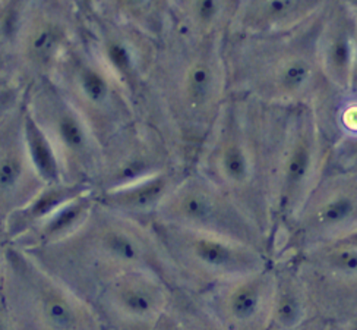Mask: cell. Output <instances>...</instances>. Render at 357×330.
<instances>
[{
    "mask_svg": "<svg viewBox=\"0 0 357 330\" xmlns=\"http://www.w3.org/2000/svg\"><path fill=\"white\" fill-rule=\"evenodd\" d=\"M287 109L233 93L193 163L274 243V196Z\"/></svg>",
    "mask_w": 357,
    "mask_h": 330,
    "instance_id": "obj_1",
    "label": "cell"
},
{
    "mask_svg": "<svg viewBox=\"0 0 357 330\" xmlns=\"http://www.w3.org/2000/svg\"><path fill=\"white\" fill-rule=\"evenodd\" d=\"M25 252L91 306L112 279L129 270H150L174 288L150 224L117 215L97 200L85 223L72 236Z\"/></svg>",
    "mask_w": 357,
    "mask_h": 330,
    "instance_id": "obj_2",
    "label": "cell"
},
{
    "mask_svg": "<svg viewBox=\"0 0 357 330\" xmlns=\"http://www.w3.org/2000/svg\"><path fill=\"white\" fill-rule=\"evenodd\" d=\"M322 17L296 31L271 37H237L231 52L236 93L270 106L315 104L325 82L317 57Z\"/></svg>",
    "mask_w": 357,
    "mask_h": 330,
    "instance_id": "obj_3",
    "label": "cell"
},
{
    "mask_svg": "<svg viewBox=\"0 0 357 330\" xmlns=\"http://www.w3.org/2000/svg\"><path fill=\"white\" fill-rule=\"evenodd\" d=\"M227 62L218 38L198 40L178 69L167 99L172 137L190 169L227 100Z\"/></svg>",
    "mask_w": 357,
    "mask_h": 330,
    "instance_id": "obj_4",
    "label": "cell"
},
{
    "mask_svg": "<svg viewBox=\"0 0 357 330\" xmlns=\"http://www.w3.org/2000/svg\"><path fill=\"white\" fill-rule=\"evenodd\" d=\"M3 294L13 330H106L91 304L10 243Z\"/></svg>",
    "mask_w": 357,
    "mask_h": 330,
    "instance_id": "obj_5",
    "label": "cell"
},
{
    "mask_svg": "<svg viewBox=\"0 0 357 330\" xmlns=\"http://www.w3.org/2000/svg\"><path fill=\"white\" fill-rule=\"evenodd\" d=\"M174 288L202 294L273 263L265 252L210 234L154 220L151 224Z\"/></svg>",
    "mask_w": 357,
    "mask_h": 330,
    "instance_id": "obj_6",
    "label": "cell"
},
{
    "mask_svg": "<svg viewBox=\"0 0 357 330\" xmlns=\"http://www.w3.org/2000/svg\"><path fill=\"white\" fill-rule=\"evenodd\" d=\"M154 220L233 239L265 252L274 260L273 239L229 194L193 168L186 171L172 189Z\"/></svg>",
    "mask_w": 357,
    "mask_h": 330,
    "instance_id": "obj_7",
    "label": "cell"
},
{
    "mask_svg": "<svg viewBox=\"0 0 357 330\" xmlns=\"http://www.w3.org/2000/svg\"><path fill=\"white\" fill-rule=\"evenodd\" d=\"M357 231V168L328 162L301 212L275 243L274 259L334 245Z\"/></svg>",
    "mask_w": 357,
    "mask_h": 330,
    "instance_id": "obj_8",
    "label": "cell"
},
{
    "mask_svg": "<svg viewBox=\"0 0 357 330\" xmlns=\"http://www.w3.org/2000/svg\"><path fill=\"white\" fill-rule=\"evenodd\" d=\"M330 162V150L321 131L314 104H296L287 109L275 196L274 248L277 239L301 212Z\"/></svg>",
    "mask_w": 357,
    "mask_h": 330,
    "instance_id": "obj_9",
    "label": "cell"
},
{
    "mask_svg": "<svg viewBox=\"0 0 357 330\" xmlns=\"http://www.w3.org/2000/svg\"><path fill=\"white\" fill-rule=\"evenodd\" d=\"M24 101L57 148L65 181L97 191L106 171L101 145L82 115L53 78L40 77L24 94Z\"/></svg>",
    "mask_w": 357,
    "mask_h": 330,
    "instance_id": "obj_10",
    "label": "cell"
},
{
    "mask_svg": "<svg viewBox=\"0 0 357 330\" xmlns=\"http://www.w3.org/2000/svg\"><path fill=\"white\" fill-rule=\"evenodd\" d=\"M314 317L357 326V248L334 244L289 256Z\"/></svg>",
    "mask_w": 357,
    "mask_h": 330,
    "instance_id": "obj_11",
    "label": "cell"
},
{
    "mask_svg": "<svg viewBox=\"0 0 357 330\" xmlns=\"http://www.w3.org/2000/svg\"><path fill=\"white\" fill-rule=\"evenodd\" d=\"M173 289L165 278L150 270H129L97 294L93 307L107 330H153Z\"/></svg>",
    "mask_w": 357,
    "mask_h": 330,
    "instance_id": "obj_12",
    "label": "cell"
},
{
    "mask_svg": "<svg viewBox=\"0 0 357 330\" xmlns=\"http://www.w3.org/2000/svg\"><path fill=\"white\" fill-rule=\"evenodd\" d=\"M275 291L274 264L199 294L201 303L225 330H266ZM197 295V294H195Z\"/></svg>",
    "mask_w": 357,
    "mask_h": 330,
    "instance_id": "obj_13",
    "label": "cell"
},
{
    "mask_svg": "<svg viewBox=\"0 0 357 330\" xmlns=\"http://www.w3.org/2000/svg\"><path fill=\"white\" fill-rule=\"evenodd\" d=\"M22 106L24 101L0 127V231L9 216L18 212L46 185L26 155Z\"/></svg>",
    "mask_w": 357,
    "mask_h": 330,
    "instance_id": "obj_14",
    "label": "cell"
},
{
    "mask_svg": "<svg viewBox=\"0 0 357 330\" xmlns=\"http://www.w3.org/2000/svg\"><path fill=\"white\" fill-rule=\"evenodd\" d=\"M326 0H246L231 29L236 37L287 34L317 18Z\"/></svg>",
    "mask_w": 357,
    "mask_h": 330,
    "instance_id": "obj_15",
    "label": "cell"
},
{
    "mask_svg": "<svg viewBox=\"0 0 357 330\" xmlns=\"http://www.w3.org/2000/svg\"><path fill=\"white\" fill-rule=\"evenodd\" d=\"M186 168H169L133 181L96 191L98 204L144 224L154 222L158 208L186 173Z\"/></svg>",
    "mask_w": 357,
    "mask_h": 330,
    "instance_id": "obj_16",
    "label": "cell"
},
{
    "mask_svg": "<svg viewBox=\"0 0 357 330\" xmlns=\"http://www.w3.org/2000/svg\"><path fill=\"white\" fill-rule=\"evenodd\" d=\"M357 24L349 8L333 9L321 18L317 57L322 78L338 93H347L356 50Z\"/></svg>",
    "mask_w": 357,
    "mask_h": 330,
    "instance_id": "obj_17",
    "label": "cell"
},
{
    "mask_svg": "<svg viewBox=\"0 0 357 330\" xmlns=\"http://www.w3.org/2000/svg\"><path fill=\"white\" fill-rule=\"evenodd\" d=\"M24 61L38 77H50L72 44L68 25L50 15H28L17 36Z\"/></svg>",
    "mask_w": 357,
    "mask_h": 330,
    "instance_id": "obj_18",
    "label": "cell"
},
{
    "mask_svg": "<svg viewBox=\"0 0 357 330\" xmlns=\"http://www.w3.org/2000/svg\"><path fill=\"white\" fill-rule=\"evenodd\" d=\"M275 291L271 324L268 329L293 330L314 319L309 296L294 261L289 256L273 260Z\"/></svg>",
    "mask_w": 357,
    "mask_h": 330,
    "instance_id": "obj_19",
    "label": "cell"
},
{
    "mask_svg": "<svg viewBox=\"0 0 357 330\" xmlns=\"http://www.w3.org/2000/svg\"><path fill=\"white\" fill-rule=\"evenodd\" d=\"M94 206L96 191H88L56 210L52 216L10 244L24 251H34L62 243L82 227Z\"/></svg>",
    "mask_w": 357,
    "mask_h": 330,
    "instance_id": "obj_20",
    "label": "cell"
},
{
    "mask_svg": "<svg viewBox=\"0 0 357 330\" xmlns=\"http://www.w3.org/2000/svg\"><path fill=\"white\" fill-rule=\"evenodd\" d=\"M88 191L94 189L68 181L46 184L22 208L9 216L2 229L6 239L9 243H13L15 239H18L36 228L44 219L52 216L56 210Z\"/></svg>",
    "mask_w": 357,
    "mask_h": 330,
    "instance_id": "obj_21",
    "label": "cell"
},
{
    "mask_svg": "<svg viewBox=\"0 0 357 330\" xmlns=\"http://www.w3.org/2000/svg\"><path fill=\"white\" fill-rule=\"evenodd\" d=\"M22 135L29 162L44 184H54L65 181L63 164L49 135L29 113L28 108L22 106Z\"/></svg>",
    "mask_w": 357,
    "mask_h": 330,
    "instance_id": "obj_22",
    "label": "cell"
},
{
    "mask_svg": "<svg viewBox=\"0 0 357 330\" xmlns=\"http://www.w3.org/2000/svg\"><path fill=\"white\" fill-rule=\"evenodd\" d=\"M153 330H225L198 295L174 288L172 299Z\"/></svg>",
    "mask_w": 357,
    "mask_h": 330,
    "instance_id": "obj_23",
    "label": "cell"
},
{
    "mask_svg": "<svg viewBox=\"0 0 357 330\" xmlns=\"http://www.w3.org/2000/svg\"><path fill=\"white\" fill-rule=\"evenodd\" d=\"M186 27L197 40L218 38L225 28V0H188L185 5Z\"/></svg>",
    "mask_w": 357,
    "mask_h": 330,
    "instance_id": "obj_24",
    "label": "cell"
},
{
    "mask_svg": "<svg viewBox=\"0 0 357 330\" xmlns=\"http://www.w3.org/2000/svg\"><path fill=\"white\" fill-rule=\"evenodd\" d=\"M100 56L114 73V77L126 88V92L133 89L138 78V68L137 59L133 56L129 44L117 37L104 40Z\"/></svg>",
    "mask_w": 357,
    "mask_h": 330,
    "instance_id": "obj_25",
    "label": "cell"
},
{
    "mask_svg": "<svg viewBox=\"0 0 357 330\" xmlns=\"http://www.w3.org/2000/svg\"><path fill=\"white\" fill-rule=\"evenodd\" d=\"M126 18L141 24V27L154 29L158 13V0H116Z\"/></svg>",
    "mask_w": 357,
    "mask_h": 330,
    "instance_id": "obj_26",
    "label": "cell"
},
{
    "mask_svg": "<svg viewBox=\"0 0 357 330\" xmlns=\"http://www.w3.org/2000/svg\"><path fill=\"white\" fill-rule=\"evenodd\" d=\"M24 94L25 93H22L18 87H13L10 84L0 88V127L21 106L24 101Z\"/></svg>",
    "mask_w": 357,
    "mask_h": 330,
    "instance_id": "obj_27",
    "label": "cell"
},
{
    "mask_svg": "<svg viewBox=\"0 0 357 330\" xmlns=\"http://www.w3.org/2000/svg\"><path fill=\"white\" fill-rule=\"evenodd\" d=\"M0 330H13L10 311H9V307L6 303L3 289L0 291Z\"/></svg>",
    "mask_w": 357,
    "mask_h": 330,
    "instance_id": "obj_28",
    "label": "cell"
},
{
    "mask_svg": "<svg viewBox=\"0 0 357 330\" xmlns=\"http://www.w3.org/2000/svg\"><path fill=\"white\" fill-rule=\"evenodd\" d=\"M9 241L6 239L5 234L0 231V291L3 289L5 283V273H6V252H8Z\"/></svg>",
    "mask_w": 357,
    "mask_h": 330,
    "instance_id": "obj_29",
    "label": "cell"
},
{
    "mask_svg": "<svg viewBox=\"0 0 357 330\" xmlns=\"http://www.w3.org/2000/svg\"><path fill=\"white\" fill-rule=\"evenodd\" d=\"M347 94L357 96V40H356V50H354V59L351 66V75H350V87Z\"/></svg>",
    "mask_w": 357,
    "mask_h": 330,
    "instance_id": "obj_30",
    "label": "cell"
},
{
    "mask_svg": "<svg viewBox=\"0 0 357 330\" xmlns=\"http://www.w3.org/2000/svg\"><path fill=\"white\" fill-rule=\"evenodd\" d=\"M354 326L343 323V322H335V320H324L321 330H353Z\"/></svg>",
    "mask_w": 357,
    "mask_h": 330,
    "instance_id": "obj_31",
    "label": "cell"
},
{
    "mask_svg": "<svg viewBox=\"0 0 357 330\" xmlns=\"http://www.w3.org/2000/svg\"><path fill=\"white\" fill-rule=\"evenodd\" d=\"M322 322H324V320L314 317L312 320H309L306 324H303V326H301V327H297V329H293V330H321ZM266 330H277V329H266Z\"/></svg>",
    "mask_w": 357,
    "mask_h": 330,
    "instance_id": "obj_32",
    "label": "cell"
},
{
    "mask_svg": "<svg viewBox=\"0 0 357 330\" xmlns=\"http://www.w3.org/2000/svg\"><path fill=\"white\" fill-rule=\"evenodd\" d=\"M72 3L82 12H91L93 8V0H72Z\"/></svg>",
    "mask_w": 357,
    "mask_h": 330,
    "instance_id": "obj_33",
    "label": "cell"
},
{
    "mask_svg": "<svg viewBox=\"0 0 357 330\" xmlns=\"http://www.w3.org/2000/svg\"><path fill=\"white\" fill-rule=\"evenodd\" d=\"M337 244L357 248V231H354L351 235H349L347 238H344V239H343V241H340V243H337Z\"/></svg>",
    "mask_w": 357,
    "mask_h": 330,
    "instance_id": "obj_34",
    "label": "cell"
},
{
    "mask_svg": "<svg viewBox=\"0 0 357 330\" xmlns=\"http://www.w3.org/2000/svg\"><path fill=\"white\" fill-rule=\"evenodd\" d=\"M349 10H350V13L353 15V18H354V21H356V24H357V0H349Z\"/></svg>",
    "mask_w": 357,
    "mask_h": 330,
    "instance_id": "obj_35",
    "label": "cell"
},
{
    "mask_svg": "<svg viewBox=\"0 0 357 330\" xmlns=\"http://www.w3.org/2000/svg\"><path fill=\"white\" fill-rule=\"evenodd\" d=\"M6 85H9V82L6 80H3V78H0V88H3Z\"/></svg>",
    "mask_w": 357,
    "mask_h": 330,
    "instance_id": "obj_36",
    "label": "cell"
},
{
    "mask_svg": "<svg viewBox=\"0 0 357 330\" xmlns=\"http://www.w3.org/2000/svg\"><path fill=\"white\" fill-rule=\"evenodd\" d=\"M353 330H357V326H354V327H353Z\"/></svg>",
    "mask_w": 357,
    "mask_h": 330,
    "instance_id": "obj_37",
    "label": "cell"
},
{
    "mask_svg": "<svg viewBox=\"0 0 357 330\" xmlns=\"http://www.w3.org/2000/svg\"><path fill=\"white\" fill-rule=\"evenodd\" d=\"M106 330H107V329H106Z\"/></svg>",
    "mask_w": 357,
    "mask_h": 330,
    "instance_id": "obj_38",
    "label": "cell"
}]
</instances>
